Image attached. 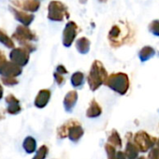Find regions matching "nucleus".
<instances>
[{"label": "nucleus", "mask_w": 159, "mask_h": 159, "mask_svg": "<svg viewBox=\"0 0 159 159\" xmlns=\"http://www.w3.org/2000/svg\"><path fill=\"white\" fill-rule=\"evenodd\" d=\"M78 100V93L77 91H70L68 92L65 98H64V108L66 111L71 112L77 103Z\"/></svg>", "instance_id": "nucleus-14"}, {"label": "nucleus", "mask_w": 159, "mask_h": 159, "mask_svg": "<svg viewBox=\"0 0 159 159\" xmlns=\"http://www.w3.org/2000/svg\"><path fill=\"white\" fill-rule=\"evenodd\" d=\"M2 98H3V87L1 84H0V99H1Z\"/></svg>", "instance_id": "nucleus-34"}, {"label": "nucleus", "mask_w": 159, "mask_h": 159, "mask_svg": "<svg viewBox=\"0 0 159 159\" xmlns=\"http://www.w3.org/2000/svg\"><path fill=\"white\" fill-rule=\"evenodd\" d=\"M9 10L14 15V18L25 26H29L32 24V22L34 21V19H35V16L33 14L27 13V12H25L24 11H21V10H18V9H16L14 7L10 6Z\"/></svg>", "instance_id": "nucleus-10"}, {"label": "nucleus", "mask_w": 159, "mask_h": 159, "mask_svg": "<svg viewBox=\"0 0 159 159\" xmlns=\"http://www.w3.org/2000/svg\"><path fill=\"white\" fill-rule=\"evenodd\" d=\"M56 72H58V73H60V74H62V75H65V74L67 73V70L66 69V67H65L63 65H59V66L56 67Z\"/></svg>", "instance_id": "nucleus-32"}, {"label": "nucleus", "mask_w": 159, "mask_h": 159, "mask_svg": "<svg viewBox=\"0 0 159 159\" xmlns=\"http://www.w3.org/2000/svg\"><path fill=\"white\" fill-rule=\"evenodd\" d=\"M22 66L12 63V62H8L4 68L2 69L1 71V74L3 77H11V78H16L18 77L19 75L22 74Z\"/></svg>", "instance_id": "nucleus-11"}, {"label": "nucleus", "mask_w": 159, "mask_h": 159, "mask_svg": "<svg viewBox=\"0 0 159 159\" xmlns=\"http://www.w3.org/2000/svg\"><path fill=\"white\" fill-rule=\"evenodd\" d=\"M156 144H157V147H158V149H159V139H158V140H157V143H156Z\"/></svg>", "instance_id": "nucleus-38"}, {"label": "nucleus", "mask_w": 159, "mask_h": 159, "mask_svg": "<svg viewBox=\"0 0 159 159\" xmlns=\"http://www.w3.org/2000/svg\"><path fill=\"white\" fill-rule=\"evenodd\" d=\"M116 159H127L126 158V155L124 152H117V156H116Z\"/></svg>", "instance_id": "nucleus-33"}, {"label": "nucleus", "mask_w": 159, "mask_h": 159, "mask_svg": "<svg viewBox=\"0 0 159 159\" xmlns=\"http://www.w3.org/2000/svg\"><path fill=\"white\" fill-rule=\"evenodd\" d=\"M108 77L107 70L103 64L98 60L94 61L88 76V84L90 89L92 91L98 89L102 84H105Z\"/></svg>", "instance_id": "nucleus-1"}, {"label": "nucleus", "mask_w": 159, "mask_h": 159, "mask_svg": "<svg viewBox=\"0 0 159 159\" xmlns=\"http://www.w3.org/2000/svg\"><path fill=\"white\" fill-rule=\"evenodd\" d=\"M12 38L16 39L24 48H25L29 52H32L36 50V47L31 43V41H35L38 39L36 34L25 25H18L16 27V31L12 35Z\"/></svg>", "instance_id": "nucleus-2"}, {"label": "nucleus", "mask_w": 159, "mask_h": 159, "mask_svg": "<svg viewBox=\"0 0 159 159\" xmlns=\"http://www.w3.org/2000/svg\"><path fill=\"white\" fill-rule=\"evenodd\" d=\"M90 44L91 42L87 38H80L76 40V49L80 53L86 54L90 51Z\"/></svg>", "instance_id": "nucleus-16"}, {"label": "nucleus", "mask_w": 159, "mask_h": 159, "mask_svg": "<svg viewBox=\"0 0 159 159\" xmlns=\"http://www.w3.org/2000/svg\"><path fill=\"white\" fill-rule=\"evenodd\" d=\"M148 29L152 35L159 37V20H153L148 25Z\"/></svg>", "instance_id": "nucleus-25"}, {"label": "nucleus", "mask_w": 159, "mask_h": 159, "mask_svg": "<svg viewBox=\"0 0 159 159\" xmlns=\"http://www.w3.org/2000/svg\"><path fill=\"white\" fill-rule=\"evenodd\" d=\"M48 19L53 22H62L65 18H69V12L67 7L60 2L53 0L48 6Z\"/></svg>", "instance_id": "nucleus-4"}, {"label": "nucleus", "mask_w": 159, "mask_h": 159, "mask_svg": "<svg viewBox=\"0 0 159 159\" xmlns=\"http://www.w3.org/2000/svg\"><path fill=\"white\" fill-rule=\"evenodd\" d=\"M53 77H54V80H55V82L58 85H62L64 83H65V78H64V75L58 73V72H54L53 73Z\"/></svg>", "instance_id": "nucleus-29"}, {"label": "nucleus", "mask_w": 159, "mask_h": 159, "mask_svg": "<svg viewBox=\"0 0 159 159\" xmlns=\"http://www.w3.org/2000/svg\"><path fill=\"white\" fill-rule=\"evenodd\" d=\"M138 159H146L145 157H143V156H140V157H139Z\"/></svg>", "instance_id": "nucleus-37"}, {"label": "nucleus", "mask_w": 159, "mask_h": 159, "mask_svg": "<svg viewBox=\"0 0 159 159\" xmlns=\"http://www.w3.org/2000/svg\"><path fill=\"white\" fill-rule=\"evenodd\" d=\"M105 84L120 95H125L129 89V79L125 73H114L108 77Z\"/></svg>", "instance_id": "nucleus-3"}, {"label": "nucleus", "mask_w": 159, "mask_h": 159, "mask_svg": "<svg viewBox=\"0 0 159 159\" xmlns=\"http://www.w3.org/2000/svg\"><path fill=\"white\" fill-rule=\"evenodd\" d=\"M101 113H102L101 107L95 99H93L90 103L88 110L86 111V116L88 118H97V117L100 116Z\"/></svg>", "instance_id": "nucleus-17"}, {"label": "nucleus", "mask_w": 159, "mask_h": 159, "mask_svg": "<svg viewBox=\"0 0 159 159\" xmlns=\"http://www.w3.org/2000/svg\"><path fill=\"white\" fill-rule=\"evenodd\" d=\"M10 2L21 11L29 12H36L40 7L39 0H10Z\"/></svg>", "instance_id": "nucleus-9"}, {"label": "nucleus", "mask_w": 159, "mask_h": 159, "mask_svg": "<svg viewBox=\"0 0 159 159\" xmlns=\"http://www.w3.org/2000/svg\"><path fill=\"white\" fill-rule=\"evenodd\" d=\"M48 154V147L46 145H42L38 150L36 155L32 159H45Z\"/></svg>", "instance_id": "nucleus-26"}, {"label": "nucleus", "mask_w": 159, "mask_h": 159, "mask_svg": "<svg viewBox=\"0 0 159 159\" xmlns=\"http://www.w3.org/2000/svg\"><path fill=\"white\" fill-rule=\"evenodd\" d=\"M78 34V25L76 23L69 21L66 23L63 31V45L65 47H70L74 42Z\"/></svg>", "instance_id": "nucleus-8"}, {"label": "nucleus", "mask_w": 159, "mask_h": 159, "mask_svg": "<svg viewBox=\"0 0 159 159\" xmlns=\"http://www.w3.org/2000/svg\"><path fill=\"white\" fill-rule=\"evenodd\" d=\"M149 159H159V149H152L149 153Z\"/></svg>", "instance_id": "nucleus-31"}, {"label": "nucleus", "mask_w": 159, "mask_h": 159, "mask_svg": "<svg viewBox=\"0 0 159 159\" xmlns=\"http://www.w3.org/2000/svg\"><path fill=\"white\" fill-rule=\"evenodd\" d=\"M105 150H106V152H107L108 159H116L117 152L115 151V147H113L112 145L107 143L105 145Z\"/></svg>", "instance_id": "nucleus-27"}, {"label": "nucleus", "mask_w": 159, "mask_h": 159, "mask_svg": "<svg viewBox=\"0 0 159 159\" xmlns=\"http://www.w3.org/2000/svg\"><path fill=\"white\" fill-rule=\"evenodd\" d=\"M1 81L7 86H13V85H16L18 84V80L16 78H11V77L1 76Z\"/></svg>", "instance_id": "nucleus-28"}, {"label": "nucleus", "mask_w": 159, "mask_h": 159, "mask_svg": "<svg viewBox=\"0 0 159 159\" xmlns=\"http://www.w3.org/2000/svg\"><path fill=\"white\" fill-rule=\"evenodd\" d=\"M23 147L27 153H32L37 149V141L33 137H26L23 142Z\"/></svg>", "instance_id": "nucleus-21"}, {"label": "nucleus", "mask_w": 159, "mask_h": 159, "mask_svg": "<svg viewBox=\"0 0 159 159\" xmlns=\"http://www.w3.org/2000/svg\"><path fill=\"white\" fill-rule=\"evenodd\" d=\"M98 1L100 2V3H106L108 0H98Z\"/></svg>", "instance_id": "nucleus-36"}, {"label": "nucleus", "mask_w": 159, "mask_h": 159, "mask_svg": "<svg viewBox=\"0 0 159 159\" xmlns=\"http://www.w3.org/2000/svg\"><path fill=\"white\" fill-rule=\"evenodd\" d=\"M84 128L82 127V125H80V123L74 125L68 132V138L71 141L73 142H78L80 139H82V137L84 136Z\"/></svg>", "instance_id": "nucleus-15"}, {"label": "nucleus", "mask_w": 159, "mask_h": 159, "mask_svg": "<svg viewBox=\"0 0 159 159\" xmlns=\"http://www.w3.org/2000/svg\"><path fill=\"white\" fill-rule=\"evenodd\" d=\"M0 42H1L3 45H5L7 48L14 49V42H13V40L2 29H0Z\"/></svg>", "instance_id": "nucleus-24"}, {"label": "nucleus", "mask_w": 159, "mask_h": 159, "mask_svg": "<svg viewBox=\"0 0 159 159\" xmlns=\"http://www.w3.org/2000/svg\"><path fill=\"white\" fill-rule=\"evenodd\" d=\"M155 54V51L152 47L151 46H145L143 47L139 52V57L140 59L141 62H146L147 60L151 59L152 57H153Z\"/></svg>", "instance_id": "nucleus-18"}, {"label": "nucleus", "mask_w": 159, "mask_h": 159, "mask_svg": "<svg viewBox=\"0 0 159 159\" xmlns=\"http://www.w3.org/2000/svg\"><path fill=\"white\" fill-rule=\"evenodd\" d=\"M70 81H71V84H72L73 87L81 88L84 84V73L80 72V71L75 72L71 76Z\"/></svg>", "instance_id": "nucleus-20"}, {"label": "nucleus", "mask_w": 159, "mask_h": 159, "mask_svg": "<svg viewBox=\"0 0 159 159\" xmlns=\"http://www.w3.org/2000/svg\"><path fill=\"white\" fill-rule=\"evenodd\" d=\"M29 54L30 52L24 47L14 48L10 52V59L11 62L20 66H25L27 65L29 61Z\"/></svg>", "instance_id": "nucleus-7"}, {"label": "nucleus", "mask_w": 159, "mask_h": 159, "mask_svg": "<svg viewBox=\"0 0 159 159\" xmlns=\"http://www.w3.org/2000/svg\"><path fill=\"white\" fill-rule=\"evenodd\" d=\"M78 124L77 121H74V120H70L68 122H66V124H64L62 126H60L57 130V135L59 138L61 139H64L66 137H68V132H69V129L74 125Z\"/></svg>", "instance_id": "nucleus-19"}, {"label": "nucleus", "mask_w": 159, "mask_h": 159, "mask_svg": "<svg viewBox=\"0 0 159 159\" xmlns=\"http://www.w3.org/2000/svg\"><path fill=\"white\" fill-rule=\"evenodd\" d=\"M87 2V0H80V3L81 4H85Z\"/></svg>", "instance_id": "nucleus-35"}, {"label": "nucleus", "mask_w": 159, "mask_h": 159, "mask_svg": "<svg viewBox=\"0 0 159 159\" xmlns=\"http://www.w3.org/2000/svg\"><path fill=\"white\" fill-rule=\"evenodd\" d=\"M129 37V29L127 26H120L119 25H114L111 26L108 39L112 47H119L123 45Z\"/></svg>", "instance_id": "nucleus-5"}, {"label": "nucleus", "mask_w": 159, "mask_h": 159, "mask_svg": "<svg viewBox=\"0 0 159 159\" xmlns=\"http://www.w3.org/2000/svg\"><path fill=\"white\" fill-rule=\"evenodd\" d=\"M7 63H8V61H7V57H6L5 53L0 50V73H1L2 69L4 68V66Z\"/></svg>", "instance_id": "nucleus-30"}, {"label": "nucleus", "mask_w": 159, "mask_h": 159, "mask_svg": "<svg viewBox=\"0 0 159 159\" xmlns=\"http://www.w3.org/2000/svg\"><path fill=\"white\" fill-rule=\"evenodd\" d=\"M139 149L137 148V146L131 142V141H128L126 143V147H125V155H126V158L127 159H136L138 157V154H139Z\"/></svg>", "instance_id": "nucleus-22"}, {"label": "nucleus", "mask_w": 159, "mask_h": 159, "mask_svg": "<svg viewBox=\"0 0 159 159\" xmlns=\"http://www.w3.org/2000/svg\"><path fill=\"white\" fill-rule=\"evenodd\" d=\"M155 139L151 137L145 131H139L134 136V142L139 152H145L149 151L155 143Z\"/></svg>", "instance_id": "nucleus-6"}, {"label": "nucleus", "mask_w": 159, "mask_h": 159, "mask_svg": "<svg viewBox=\"0 0 159 159\" xmlns=\"http://www.w3.org/2000/svg\"><path fill=\"white\" fill-rule=\"evenodd\" d=\"M6 102L8 103V108H7V111L10 114H18L22 108L20 105V101L18 98H16V97L12 94H10L6 97Z\"/></svg>", "instance_id": "nucleus-12"}, {"label": "nucleus", "mask_w": 159, "mask_h": 159, "mask_svg": "<svg viewBox=\"0 0 159 159\" xmlns=\"http://www.w3.org/2000/svg\"><path fill=\"white\" fill-rule=\"evenodd\" d=\"M108 143L112 145L115 148H121L122 147V139L120 138L119 133L115 129L111 130V135L108 138Z\"/></svg>", "instance_id": "nucleus-23"}, {"label": "nucleus", "mask_w": 159, "mask_h": 159, "mask_svg": "<svg viewBox=\"0 0 159 159\" xmlns=\"http://www.w3.org/2000/svg\"><path fill=\"white\" fill-rule=\"evenodd\" d=\"M51 98V91L48 89H42L39 92L35 98V106L39 109H42L47 106Z\"/></svg>", "instance_id": "nucleus-13"}]
</instances>
